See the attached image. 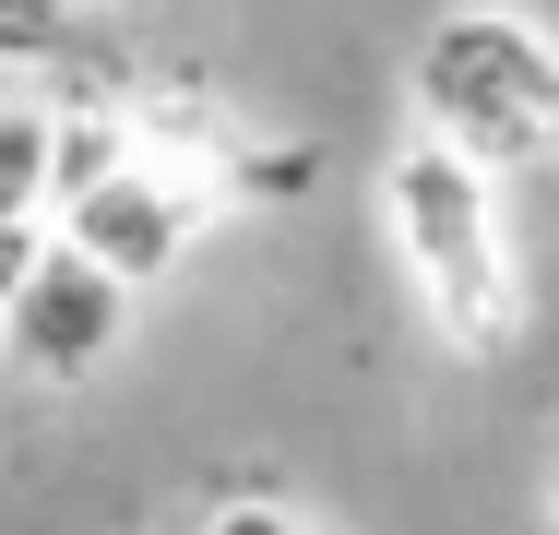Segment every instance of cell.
Wrapping results in <instances>:
<instances>
[{"label": "cell", "mask_w": 559, "mask_h": 535, "mask_svg": "<svg viewBox=\"0 0 559 535\" xmlns=\"http://www.w3.org/2000/svg\"><path fill=\"white\" fill-rule=\"evenodd\" d=\"M381 226H393V262H405V286H417V310H429V333L452 357L464 369L512 357V333H524V262H512L500 179L441 155L429 131H405L393 167H381Z\"/></svg>", "instance_id": "6da1fadb"}, {"label": "cell", "mask_w": 559, "mask_h": 535, "mask_svg": "<svg viewBox=\"0 0 559 535\" xmlns=\"http://www.w3.org/2000/svg\"><path fill=\"white\" fill-rule=\"evenodd\" d=\"M405 96H417V131L464 167H488V179L548 167L559 155V36L512 0H452L417 36Z\"/></svg>", "instance_id": "7a4b0ae2"}, {"label": "cell", "mask_w": 559, "mask_h": 535, "mask_svg": "<svg viewBox=\"0 0 559 535\" xmlns=\"http://www.w3.org/2000/svg\"><path fill=\"white\" fill-rule=\"evenodd\" d=\"M215 214H226V203L179 167V155L131 143V167H108L96 191H72V203L48 214V238H60V250H84L108 286H131V298H143V286H167V274L191 262V238H203Z\"/></svg>", "instance_id": "3957f363"}, {"label": "cell", "mask_w": 559, "mask_h": 535, "mask_svg": "<svg viewBox=\"0 0 559 535\" xmlns=\"http://www.w3.org/2000/svg\"><path fill=\"white\" fill-rule=\"evenodd\" d=\"M119 333H131V286H108L84 250H60V238H36V262H24V286H12V310H0V357L24 369V381H96L119 357Z\"/></svg>", "instance_id": "277c9868"}, {"label": "cell", "mask_w": 559, "mask_h": 535, "mask_svg": "<svg viewBox=\"0 0 559 535\" xmlns=\"http://www.w3.org/2000/svg\"><path fill=\"white\" fill-rule=\"evenodd\" d=\"M48 226V107L0 96V238H36Z\"/></svg>", "instance_id": "5b68a950"}, {"label": "cell", "mask_w": 559, "mask_h": 535, "mask_svg": "<svg viewBox=\"0 0 559 535\" xmlns=\"http://www.w3.org/2000/svg\"><path fill=\"white\" fill-rule=\"evenodd\" d=\"M203 535H310V524H298L286 500H215V512H203Z\"/></svg>", "instance_id": "8992f818"}, {"label": "cell", "mask_w": 559, "mask_h": 535, "mask_svg": "<svg viewBox=\"0 0 559 535\" xmlns=\"http://www.w3.org/2000/svg\"><path fill=\"white\" fill-rule=\"evenodd\" d=\"M48 238V226H36ZM36 238H0V310H12V286H24V262H36Z\"/></svg>", "instance_id": "52a82bcc"}, {"label": "cell", "mask_w": 559, "mask_h": 535, "mask_svg": "<svg viewBox=\"0 0 559 535\" xmlns=\"http://www.w3.org/2000/svg\"><path fill=\"white\" fill-rule=\"evenodd\" d=\"M72 12H119V0H72Z\"/></svg>", "instance_id": "ba28073f"}, {"label": "cell", "mask_w": 559, "mask_h": 535, "mask_svg": "<svg viewBox=\"0 0 559 535\" xmlns=\"http://www.w3.org/2000/svg\"><path fill=\"white\" fill-rule=\"evenodd\" d=\"M0 96H12V72H0Z\"/></svg>", "instance_id": "9c48e42d"}]
</instances>
